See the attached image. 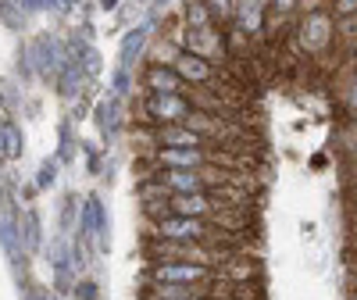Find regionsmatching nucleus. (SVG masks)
<instances>
[{"label": "nucleus", "instance_id": "23", "mask_svg": "<svg viewBox=\"0 0 357 300\" xmlns=\"http://www.w3.org/2000/svg\"><path fill=\"white\" fill-rule=\"evenodd\" d=\"M72 290H75L79 300H97V286H93V283H86V279H79Z\"/></svg>", "mask_w": 357, "mask_h": 300}, {"label": "nucleus", "instance_id": "24", "mask_svg": "<svg viewBox=\"0 0 357 300\" xmlns=\"http://www.w3.org/2000/svg\"><path fill=\"white\" fill-rule=\"evenodd\" d=\"M18 8L25 11H43V8H61L57 0H18Z\"/></svg>", "mask_w": 357, "mask_h": 300}, {"label": "nucleus", "instance_id": "13", "mask_svg": "<svg viewBox=\"0 0 357 300\" xmlns=\"http://www.w3.org/2000/svg\"><path fill=\"white\" fill-rule=\"evenodd\" d=\"M0 247L11 257V264L25 261V243H22V225L18 218H0Z\"/></svg>", "mask_w": 357, "mask_h": 300}, {"label": "nucleus", "instance_id": "6", "mask_svg": "<svg viewBox=\"0 0 357 300\" xmlns=\"http://www.w3.org/2000/svg\"><path fill=\"white\" fill-rule=\"evenodd\" d=\"M107 229H111V222H107V211H104V204H100V197H86L82 200V211H79V239H86L93 250H107Z\"/></svg>", "mask_w": 357, "mask_h": 300}, {"label": "nucleus", "instance_id": "10", "mask_svg": "<svg viewBox=\"0 0 357 300\" xmlns=\"http://www.w3.org/2000/svg\"><path fill=\"white\" fill-rule=\"evenodd\" d=\"M268 11H272V0H236V29L250 40L264 33Z\"/></svg>", "mask_w": 357, "mask_h": 300}, {"label": "nucleus", "instance_id": "25", "mask_svg": "<svg viewBox=\"0 0 357 300\" xmlns=\"http://www.w3.org/2000/svg\"><path fill=\"white\" fill-rule=\"evenodd\" d=\"M54 172H57V165H54V161H43V165H40V179H36V183H40V186H50L54 179H57Z\"/></svg>", "mask_w": 357, "mask_h": 300}, {"label": "nucleus", "instance_id": "33", "mask_svg": "<svg viewBox=\"0 0 357 300\" xmlns=\"http://www.w3.org/2000/svg\"><path fill=\"white\" fill-rule=\"evenodd\" d=\"M350 61H354V65H357V50H354V57H350Z\"/></svg>", "mask_w": 357, "mask_h": 300}, {"label": "nucleus", "instance_id": "34", "mask_svg": "<svg viewBox=\"0 0 357 300\" xmlns=\"http://www.w3.org/2000/svg\"><path fill=\"white\" fill-rule=\"evenodd\" d=\"M321 4H336V0H321Z\"/></svg>", "mask_w": 357, "mask_h": 300}, {"label": "nucleus", "instance_id": "14", "mask_svg": "<svg viewBox=\"0 0 357 300\" xmlns=\"http://www.w3.org/2000/svg\"><path fill=\"white\" fill-rule=\"evenodd\" d=\"M22 150H25V136L15 122H8V118H0V158H22Z\"/></svg>", "mask_w": 357, "mask_h": 300}, {"label": "nucleus", "instance_id": "27", "mask_svg": "<svg viewBox=\"0 0 357 300\" xmlns=\"http://www.w3.org/2000/svg\"><path fill=\"white\" fill-rule=\"evenodd\" d=\"M347 111L357 114V72H354V79H350V86H347Z\"/></svg>", "mask_w": 357, "mask_h": 300}, {"label": "nucleus", "instance_id": "16", "mask_svg": "<svg viewBox=\"0 0 357 300\" xmlns=\"http://www.w3.org/2000/svg\"><path fill=\"white\" fill-rule=\"evenodd\" d=\"M118 104H122V100H114V97H107V100L97 104V126H100V136H107V140L118 133V118H122Z\"/></svg>", "mask_w": 357, "mask_h": 300}, {"label": "nucleus", "instance_id": "28", "mask_svg": "<svg viewBox=\"0 0 357 300\" xmlns=\"http://www.w3.org/2000/svg\"><path fill=\"white\" fill-rule=\"evenodd\" d=\"M143 300H218V297H200V293H183V297H151V293H146Z\"/></svg>", "mask_w": 357, "mask_h": 300}, {"label": "nucleus", "instance_id": "17", "mask_svg": "<svg viewBox=\"0 0 357 300\" xmlns=\"http://www.w3.org/2000/svg\"><path fill=\"white\" fill-rule=\"evenodd\" d=\"M183 22H186L190 29H215V15L207 11L204 0H190L186 11H183Z\"/></svg>", "mask_w": 357, "mask_h": 300}, {"label": "nucleus", "instance_id": "7", "mask_svg": "<svg viewBox=\"0 0 357 300\" xmlns=\"http://www.w3.org/2000/svg\"><path fill=\"white\" fill-rule=\"evenodd\" d=\"M25 61H33V68L43 79H57L72 57L61 50V43H57L54 36H36L33 43H29V50H25Z\"/></svg>", "mask_w": 357, "mask_h": 300}, {"label": "nucleus", "instance_id": "9", "mask_svg": "<svg viewBox=\"0 0 357 300\" xmlns=\"http://www.w3.org/2000/svg\"><path fill=\"white\" fill-rule=\"evenodd\" d=\"M143 93H190V82L178 75L172 65L151 61L143 68Z\"/></svg>", "mask_w": 357, "mask_h": 300}, {"label": "nucleus", "instance_id": "20", "mask_svg": "<svg viewBox=\"0 0 357 300\" xmlns=\"http://www.w3.org/2000/svg\"><path fill=\"white\" fill-rule=\"evenodd\" d=\"M132 89H136V82H132V68H122V65H118L114 75H111V97H114V100H126Z\"/></svg>", "mask_w": 357, "mask_h": 300}, {"label": "nucleus", "instance_id": "22", "mask_svg": "<svg viewBox=\"0 0 357 300\" xmlns=\"http://www.w3.org/2000/svg\"><path fill=\"white\" fill-rule=\"evenodd\" d=\"M333 15H336V18H350V15H357V0H336V4H333Z\"/></svg>", "mask_w": 357, "mask_h": 300}, {"label": "nucleus", "instance_id": "1", "mask_svg": "<svg viewBox=\"0 0 357 300\" xmlns=\"http://www.w3.org/2000/svg\"><path fill=\"white\" fill-rule=\"evenodd\" d=\"M146 236L154 239H193V243H211L225 250H243V239L232 229H222L204 218H186V215H158L146 222Z\"/></svg>", "mask_w": 357, "mask_h": 300}, {"label": "nucleus", "instance_id": "8", "mask_svg": "<svg viewBox=\"0 0 357 300\" xmlns=\"http://www.w3.org/2000/svg\"><path fill=\"white\" fill-rule=\"evenodd\" d=\"M172 68L183 75L190 86H222L218 65L207 61V57H200V54H193V50H178L175 61H172Z\"/></svg>", "mask_w": 357, "mask_h": 300}, {"label": "nucleus", "instance_id": "21", "mask_svg": "<svg viewBox=\"0 0 357 300\" xmlns=\"http://www.w3.org/2000/svg\"><path fill=\"white\" fill-rule=\"evenodd\" d=\"M207 11L215 15V25H225V22H236V0H204Z\"/></svg>", "mask_w": 357, "mask_h": 300}, {"label": "nucleus", "instance_id": "5", "mask_svg": "<svg viewBox=\"0 0 357 300\" xmlns=\"http://www.w3.org/2000/svg\"><path fill=\"white\" fill-rule=\"evenodd\" d=\"M139 122L146 126H175V122H186L193 114V100L186 93H143L139 100Z\"/></svg>", "mask_w": 357, "mask_h": 300}, {"label": "nucleus", "instance_id": "3", "mask_svg": "<svg viewBox=\"0 0 357 300\" xmlns=\"http://www.w3.org/2000/svg\"><path fill=\"white\" fill-rule=\"evenodd\" d=\"M240 250H225V247H211V243H193V239H154L146 236V261H197V264H211L222 268L229 257H236Z\"/></svg>", "mask_w": 357, "mask_h": 300}, {"label": "nucleus", "instance_id": "4", "mask_svg": "<svg viewBox=\"0 0 357 300\" xmlns=\"http://www.w3.org/2000/svg\"><path fill=\"white\" fill-rule=\"evenodd\" d=\"M296 43L307 57L329 54V47L336 43V15L329 8H311L296 25Z\"/></svg>", "mask_w": 357, "mask_h": 300}, {"label": "nucleus", "instance_id": "35", "mask_svg": "<svg viewBox=\"0 0 357 300\" xmlns=\"http://www.w3.org/2000/svg\"><path fill=\"white\" fill-rule=\"evenodd\" d=\"M50 300H57V297H50Z\"/></svg>", "mask_w": 357, "mask_h": 300}, {"label": "nucleus", "instance_id": "18", "mask_svg": "<svg viewBox=\"0 0 357 300\" xmlns=\"http://www.w3.org/2000/svg\"><path fill=\"white\" fill-rule=\"evenodd\" d=\"M82 65L79 61H68L61 68V75H57V89H61V97H75L79 93V86H82Z\"/></svg>", "mask_w": 357, "mask_h": 300}, {"label": "nucleus", "instance_id": "2", "mask_svg": "<svg viewBox=\"0 0 357 300\" xmlns=\"http://www.w3.org/2000/svg\"><path fill=\"white\" fill-rule=\"evenodd\" d=\"M225 283L222 268L197 264V261H151L146 264V286H215Z\"/></svg>", "mask_w": 357, "mask_h": 300}, {"label": "nucleus", "instance_id": "32", "mask_svg": "<svg viewBox=\"0 0 357 300\" xmlns=\"http://www.w3.org/2000/svg\"><path fill=\"white\" fill-rule=\"evenodd\" d=\"M0 118H4V100H0Z\"/></svg>", "mask_w": 357, "mask_h": 300}, {"label": "nucleus", "instance_id": "11", "mask_svg": "<svg viewBox=\"0 0 357 300\" xmlns=\"http://www.w3.org/2000/svg\"><path fill=\"white\" fill-rule=\"evenodd\" d=\"M146 40H151V25L129 29V33L122 36V47H118V65H122V68H132L139 57H143V50H146Z\"/></svg>", "mask_w": 357, "mask_h": 300}, {"label": "nucleus", "instance_id": "26", "mask_svg": "<svg viewBox=\"0 0 357 300\" xmlns=\"http://www.w3.org/2000/svg\"><path fill=\"white\" fill-rule=\"evenodd\" d=\"M0 18H4L11 29H18V25H22V15H15V11H11V4H8V0H0Z\"/></svg>", "mask_w": 357, "mask_h": 300}, {"label": "nucleus", "instance_id": "12", "mask_svg": "<svg viewBox=\"0 0 357 300\" xmlns=\"http://www.w3.org/2000/svg\"><path fill=\"white\" fill-rule=\"evenodd\" d=\"M50 264H54V279H57V290H68L72 283V268H75V247L68 239H57L54 250H50ZM79 272V268H75Z\"/></svg>", "mask_w": 357, "mask_h": 300}, {"label": "nucleus", "instance_id": "31", "mask_svg": "<svg viewBox=\"0 0 357 300\" xmlns=\"http://www.w3.org/2000/svg\"><path fill=\"white\" fill-rule=\"evenodd\" d=\"M57 4H61V8H75V4H79V0H57Z\"/></svg>", "mask_w": 357, "mask_h": 300}, {"label": "nucleus", "instance_id": "15", "mask_svg": "<svg viewBox=\"0 0 357 300\" xmlns=\"http://www.w3.org/2000/svg\"><path fill=\"white\" fill-rule=\"evenodd\" d=\"M18 225H22V243H25V254H33V250H40V243H43V229H40V215H36V211H22Z\"/></svg>", "mask_w": 357, "mask_h": 300}, {"label": "nucleus", "instance_id": "19", "mask_svg": "<svg viewBox=\"0 0 357 300\" xmlns=\"http://www.w3.org/2000/svg\"><path fill=\"white\" fill-rule=\"evenodd\" d=\"M336 43H343L347 54L354 57V50H357V15H350V18H336Z\"/></svg>", "mask_w": 357, "mask_h": 300}, {"label": "nucleus", "instance_id": "29", "mask_svg": "<svg viewBox=\"0 0 357 300\" xmlns=\"http://www.w3.org/2000/svg\"><path fill=\"white\" fill-rule=\"evenodd\" d=\"M293 8H296V0H272V11H275L279 18H282V15H289Z\"/></svg>", "mask_w": 357, "mask_h": 300}, {"label": "nucleus", "instance_id": "30", "mask_svg": "<svg viewBox=\"0 0 357 300\" xmlns=\"http://www.w3.org/2000/svg\"><path fill=\"white\" fill-rule=\"evenodd\" d=\"M100 4H104V11H114V8H118V0H100Z\"/></svg>", "mask_w": 357, "mask_h": 300}]
</instances>
